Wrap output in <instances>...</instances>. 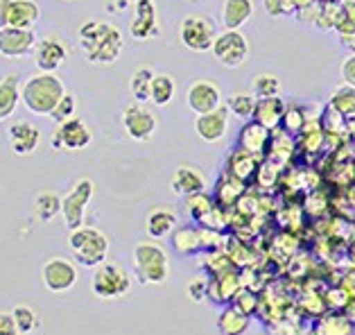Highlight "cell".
I'll return each mask as SVG.
<instances>
[{
    "instance_id": "6da1fadb",
    "label": "cell",
    "mask_w": 355,
    "mask_h": 335,
    "mask_svg": "<svg viewBox=\"0 0 355 335\" xmlns=\"http://www.w3.org/2000/svg\"><path fill=\"white\" fill-rule=\"evenodd\" d=\"M77 39H80V48L86 62L93 66L116 64L125 48L123 32L107 21H86L77 32Z\"/></svg>"
},
{
    "instance_id": "7a4b0ae2",
    "label": "cell",
    "mask_w": 355,
    "mask_h": 335,
    "mask_svg": "<svg viewBox=\"0 0 355 335\" xmlns=\"http://www.w3.org/2000/svg\"><path fill=\"white\" fill-rule=\"evenodd\" d=\"M64 96H66L64 82L55 73L32 75L21 89L23 105L37 116H50Z\"/></svg>"
},
{
    "instance_id": "3957f363",
    "label": "cell",
    "mask_w": 355,
    "mask_h": 335,
    "mask_svg": "<svg viewBox=\"0 0 355 335\" xmlns=\"http://www.w3.org/2000/svg\"><path fill=\"white\" fill-rule=\"evenodd\" d=\"M68 245H71L75 261L82 263L84 268H100L109 254L107 236L102 234V231L91 229V227H80V229L71 231Z\"/></svg>"
},
{
    "instance_id": "277c9868",
    "label": "cell",
    "mask_w": 355,
    "mask_h": 335,
    "mask_svg": "<svg viewBox=\"0 0 355 335\" xmlns=\"http://www.w3.org/2000/svg\"><path fill=\"white\" fill-rule=\"evenodd\" d=\"M134 268L143 283H166L170 274V261L166 249L157 243H138L134 249Z\"/></svg>"
},
{
    "instance_id": "5b68a950",
    "label": "cell",
    "mask_w": 355,
    "mask_h": 335,
    "mask_svg": "<svg viewBox=\"0 0 355 335\" xmlns=\"http://www.w3.org/2000/svg\"><path fill=\"white\" fill-rule=\"evenodd\" d=\"M215 23L204 14H188L179 23V39L193 53H209L215 44Z\"/></svg>"
},
{
    "instance_id": "8992f818",
    "label": "cell",
    "mask_w": 355,
    "mask_h": 335,
    "mask_svg": "<svg viewBox=\"0 0 355 335\" xmlns=\"http://www.w3.org/2000/svg\"><path fill=\"white\" fill-rule=\"evenodd\" d=\"M91 288L100 299H116L123 297L132 288V279L129 274L116 263H102L100 268H95Z\"/></svg>"
},
{
    "instance_id": "52a82bcc",
    "label": "cell",
    "mask_w": 355,
    "mask_h": 335,
    "mask_svg": "<svg viewBox=\"0 0 355 335\" xmlns=\"http://www.w3.org/2000/svg\"><path fill=\"white\" fill-rule=\"evenodd\" d=\"M213 55L227 68H240L249 57V41L240 30H224L215 37Z\"/></svg>"
},
{
    "instance_id": "ba28073f",
    "label": "cell",
    "mask_w": 355,
    "mask_h": 335,
    "mask_svg": "<svg viewBox=\"0 0 355 335\" xmlns=\"http://www.w3.org/2000/svg\"><path fill=\"white\" fill-rule=\"evenodd\" d=\"M91 197H93V182L91 179H80L62 200V216L71 231L82 227L84 216H86V206H89Z\"/></svg>"
},
{
    "instance_id": "9c48e42d",
    "label": "cell",
    "mask_w": 355,
    "mask_h": 335,
    "mask_svg": "<svg viewBox=\"0 0 355 335\" xmlns=\"http://www.w3.org/2000/svg\"><path fill=\"white\" fill-rule=\"evenodd\" d=\"M123 127L129 139L150 141L157 132V116L143 102H132L123 109Z\"/></svg>"
},
{
    "instance_id": "30bf717a",
    "label": "cell",
    "mask_w": 355,
    "mask_h": 335,
    "mask_svg": "<svg viewBox=\"0 0 355 335\" xmlns=\"http://www.w3.org/2000/svg\"><path fill=\"white\" fill-rule=\"evenodd\" d=\"M186 105L197 116L211 114V111L222 107V91H220L218 84L211 82V80H195L188 87Z\"/></svg>"
},
{
    "instance_id": "8fae6325",
    "label": "cell",
    "mask_w": 355,
    "mask_h": 335,
    "mask_svg": "<svg viewBox=\"0 0 355 335\" xmlns=\"http://www.w3.org/2000/svg\"><path fill=\"white\" fill-rule=\"evenodd\" d=\"M93 141L91 130L86 127L84 120L73 118L68 123H62L57 127V132L53 134V145L57 150H71V152H80L84 148H89Z\"/></svg>"
},
{
    "instance_id": "7c38bea8",
    "label": "cell",
    "mask_w": 355,
    "mask_h": 335,
    "mask_svg": "<svg viewBox=\"0 0 355 335\" xmlns=\"http://www.w3.org/2000/svg\"><path fill=\"white\" fill-rule=\"evenodd\" d=\"M37 32L19 30V28H3L0 30V55L7 59H19L30 55L37 48Z\"/></svg>"
},
{
    "instance_id": "4fadbf2b",
    "label": "cell",
    "mask_w": 355,
    "mask_h": 335,
    "mask_svg": "<svg viewBox=\"0 0 355 335\" xmlns=\"http://www.w3.org/2000/svg\"><path fill=\"white\" fill-rule=\"evenodd\" d=\"M129 32L138 41L154 39L159 34V14L154 0H141L134 5V16L129 21Z\"/></svg>"
},
{
    "instance_id": "5bb4252c",
    "label": "cell",
    "mask_w": 355,
    "mask_h": 335,
    "mask_svg": "<svg viewBox=\"0 0 355 335\" xmlns=\"http://www.w3.org/2000/svg\"><path fill=\"white\" fill-rule=\"evenodd\" d=\"M68 59V48L64 41L57 37H46L41 39L37 48H34V62H37L39 73H55L59 71Z\"/></svg>"
},
{
    "instance_id": "9a60e30c",
    "label": "cell",
    "mask_w": 355,
    "mask_h": 335,
    "mask_svg": "<svg viewBox=\"0 0 355 335\" xmlns=\"http://www.w3.org/2000/svg\"><path fill=\"white\" fill-rule=\"evenodd\" d=\"M43 283L50 292H66L75 286L77 268L66 259H50L43 265Z\"/></svg>"
},
{
    "instance_id": "2e32d148",
    "label": "cell",
    "mask_w": 355,
    "mask_h": 335,
    "mask_svg": "<svg viewBox=\"0 0 355 335\" xmlns=\"http://www.w3.org/2000/svg\"><path fill=\"white\" fill-rule=\"evenodd\" d=\"M229 130V109L220 107L211 111V114L197 116L195 120V132L202 141L206 143H220L224 139V134Z\"/></svg>"
},
{
    "instance_id": "e0dca14e",
    "label": "cell",
    "mask_w": 355,
    "mask_h": 335,
    "mask_svg": "<svg viewBox=\"0 0 355 335\" xmlns=\"http://www.w3.org/2000/svg\"><path fill=\"white\" fill-rule=\"evenodd\" d=\"M41 143V130L30 120H19L10 127V145L14 154L19 157H30Z\"/></svg>"
},
{
    "instance_id": "ac0fdd59",
    "label": "cell",
    "mask_w": 355,
    "mask_h": 335,
    "mask_svg": "<svg viewBox=\"0 0 355 335\" xmlns=\"http://www.w3.org/2000/svg\"><path fill=\"white\" fill-rule=\"evenodd\" d=\"M41 16V7L37 0H12L7 7V28L34 30Z\"/></svg>"
},
{
    "instance_id": "d6986e66",
    "label": "cell",
    "mask_w": 355,
    "mask_h": 335,
    "mask_svg": "<svg viewBox=\"0 0 355 335\" xmlns=\"http://www.w3.org/2000/svg\"><path fill=\"white\" fill-rule=\"evenodd\" d=\"M172 191H175L177 195H184V197L204 193L206 191V179L197 168L181 166L175 170V177H172Z\"/></svg>"
},
{
    "instance_id": "ffe728a7",
    "label": "cell",
    "mask_w": 355,
    "mask_h": 335,
    "mask_svg": "<svg viewBox=\"0 0 355 335\" xmlns=\"http://www.w3.org/2000/svg\"><path fill=\"white\" fill-rule=\"evenodd\" d=\"M285 102L281 98H265V100H258L256 105V114H254V120L258 125H263L265 130H276V127H281L283 123V116H285Z\"/></svg>"
},
{
    "instance_id": "44dd1931",
    "label": "cell",
    "mask_w": 355,
    "mask_h": 335,
    "mask_svg": "<svg viewBox=\"0 0 355 335\" xmlns=\"http://www.w3.org/2000/svg\"><path fill=\"white\" fill-rule=\"evenodd\" d=\"M254 16V0H224L222 23L227 30H240Z\"/></svg>"
},
{
    "instance_id": "7402d4cb",
    "label": "cell",
    "mask_w": 355,
    "mask_h": 335,
    "mask_svg": "<svg viewBox=\"0 0 355 335\" xmlns=\"http://www.w3.org/2000/svg\"><path fill=\"white\" fill-rule=\"evenodd\" d=\"M177 231V213L170 211L168 206H159L147 216V234L154 240H161Z\"/></svg>"
},
{
    "instance_id": "603a6c76",
    "label": "cell",
    "mask_w": 355,
    "mask_h": 335,
    "mask_svg": "<svg viewBox=\"0 0 355 335\" xmlns=\"http://www.w3.org/2000/svg\"><path fill=\"white\" fill-rule=\"evenodd\" d=\"M270 139H272L270 130H265L263 125H258L256 120H254V123H249V125L242 127V132H240V148L258 157V154L267 152Z\"/></svg>"
},
{
    "instance_id": "cb8c5ba5",
    "label": "cell",
    "mask_w": 355,
    "mask_h": 335,
    "mask_svg": "<svg viewBox=\"0 0 355 335\" xmlns=\"http://www.w3.org/2000/svg\"><path fill=\"white\" fill-rule=\"evenodd\" d=\"M21 100V89H19V75L10 73L0 80V120L10 118Z\"/></svg>"
},
{
    "instance_id": "d4e9b609",
    "label": "cell",
    "mask_w": 355,
    "mask_h": 335,
    "mask_svg": "<svg viewBox=\"0 0 355 335\" xmlns=\"http://www.w3.org/2000/svg\"><path fill=\"white\" fill-rule=\"evenodd\" d=\"M258 157L256 154H251L247 150H236L229 157V175L236 177L238 182H247V179H251L256 173H258Z\"/></svg>"
},
{
    "instance_id": "484cf974",
    "label": "cell",
    "mask_w": 355,
    "mask_h": 335,
    "mask_svg": "<svg viewBox=\"0 0 355 335\" xmlns=\"http://www.w3.org/2000/svg\"><path fill=\"white\" fill-rule=\"evenodd\" d=\"M242 290V281L236 272H222L215 277V281L211 283V295L215 297V302H231L233 297L238 295V292Z\"/></svg>"
},
{
    "instance_id": "4316f807",
    "label": "cell",
    "mask_w": 355,
    "mask_h": 335,
    "mask_svg": "<svg viewBox=\"0 0 355 335\" xmlns=\"http://www.w3.org/2000/svg\"><path fill=\"white\" fill-rule=\"evenodd\" d=\"M218 329L222 335H242L249 329V317L242 315L238 308H224L218 317Z\"/></svg>"
},
{
    "instance_id": "83f0119b",
    "label": "cell",
    "mask_w": 355,
    "mask_h": 335,
    "mask_svg": "<svg viewBox=\"0 0 355 335\" xmlns=\"http://www.w3.org/2000/svg\"><path fill=\"white\" fill-rule=\"evenodd\" d=\"M175 93H177V84L175 80H172L170 75L166 73H159V75H154V80H152V100L157 107H168L172 98H175Z\"/></svg>"
},
{
    "instance_id": "f1b7e54d",
    "label": "cell",
    "mask_w": 355,
    "mask_h": 335,
    "mask_svg": "<svg viewBox=\"0 0 355 335\" xmlns=\"http://www.w3.org/2000/svg\"><path fill=\"white\" fill-rule=\"evenodd\" d=\"M172 243H175V249L181 254H195L197 249H202L199 227H179L172 234Z\"/></svg>"
},
{
    "instance_id": "f546056e",
    "label": "cell",
    "mask_w": 355,
    "mask_h": 335,
    "mask_svg": "<svg viewBox=\"0 0 355 335\" xmlns=\"http://www.w3.org/2000/svg\"><path fill=\"white\" fill-rule=\"evenodd\" d=\"M152 80L154 73L150 68H138L132 75V82H129V89H132V96L136 102H150L152 100Z\"/></svg>"
},
{
    "instance_id": "4dcf8cb0",
    "label": "cell",
    "mask_w": 355,
    "mask_h": 335,
    "mask_svg": "<svg viewBox=\"0 0 355 335\" xmlns=\"http://www.w3.org/2000/svg\"><path fill=\"white\" fill-rule=\"evenodd\" d=\"M353 322L346 315H324L317 322V335H351Z\"/></svg>"
},
{
    "instance_id": "1f68e13d",
    "label": "cell",
    "mask_w": 355,
    "mask_h": 335,
    "mask_svg": "<svg viewBox=\"0 0 355 335\" xmlns=\"http://www.w3.org/2000/svg\"><path fill=\"white\" fill-rule=\"evenodd\" d=\"M256 105H258V100H256L254 93H236V96L229 98L227 109L236 118L249 120V118H254V114H256Z\"/></svg>"
},
{
    "instance_id": "d6a6232c",
    "label": "cell",
    "mask_w": 355,
    "mask_h": 335,
    "mask_svg": "<svg viewBox=\"0 0 355 335\" xmlns=\"http://www.w3.org/2000/svg\"><path fill=\"white\" fill-rule=\"evenodd\" d=\"M267 154H270V161L281 166V163L288 161L294 154V141L290 139V134H276L270 139L267 145Z\"/></svg>"
},
{
    "instance_id": "836d02e7",
    "label": "cell",
    "mask_w": 355,
    "mask_h": 335,
    "mask_svg": "<svg viewBox=\"0 0 355 335\" xmlns=\"http://www.w3.org/2000/svg\"><path fill=\"white\" fill-rule=\"evenodd\" d=\"M34 213L41 222H50L62 213V200L55 193H41L37 200H34Z\"/></svg>"
},
{
    "instance_id": "e575fe53",
    "label": "cell",
    "mask_w": 355,
    "mask_h": 335,
    "mask_svg": "<svg viewBox=\"0 0 355 335\" xmlns=\"http://www.w3.org/2000/svg\"><path fill=\"white\" fill-rule=\"evenodd\" d=\"M331 109L346 120L355 118V89H351V87L337 89L331 98Z\"/></svg>"
},
{
    "instance_id": "d590c367",
    "label": "cell",
    "mask_w": 355,
    "mask_h": 335,
    "mask_svg": "<svg viewBox=\"0 0 355 335\" xmlns=\"http://www.w3.org/2000/svg\"><path fill=\"white\" fill-rule=\"evenodd\" d=\"M186 209H188L190 218H193L195 222H202L215 209V202H213V197L204 191V193L186 197Z\"/></svg>"
},
{
    "instance_id": "8d00e7d4",
    "label": "cell",
    "mask_w": 355,
    "mask_h": 335,
    "mask_svg": "<svg viewBox=\"0 0 355 335\" xmlns=\"http://www.w3.org/2000/svg\"><path fill=\"white\" fill-rule=\"evenodd\" d=\"M251 89H254V96H256L258 100L279 98L281 82H279V77H276V75L263 73V75H256V77H254V84H251Z\"/></svg>"
},
{
    "instance_id": "74e56055",
    "label": "cell",
    "mask_w": 355,
    "mask_h": 335,
    "mask_svg": "<svg viewBox=\"0 0 355 335\" xmlns=\"http://www.w3.org/2000/svg\"><path fill=\"white\" fill-rule=\"evenodd\" d=\"M14 322H16V331H19V335H30L34 329H37V313L32 311L30 306H16L14 311Z\"/></svg>"
},
{
    "instance_id": "f35d334b",
    "label": "cell",
    "mask_w": 355,
    "mask_h": 335,
    "mask_svg": "<svg viewBox=\"0 0 355 335\" xmlns=\"http://www.w3.org/2000/svg\"><path fill=\"white\" fill-rule=\"evenodd\" d=\"M281 127L290 136L303 134V130H306V114H303L299 107H288V109H285V116H283Z\"/></svg>"
},
{
    "instance_id": "ab89813d",
    "label": "cell",
    "mask_w": 355,
    "mask_h": 335,
    "mask_svg": "<svg viewBox=\"0 0 355 335\" xmlns=\"http://www.w3.org/2000/svg\"><path fill=\"white\" fill-rule=\"evenodd\" d=\"M75 109H77L75 96H73V93H66V96H64L62 100H59V105L55 107L53 114H50V118H53L57 125L68 123V120H73V118H75Z\"/></svg>"
},
{
    "instance_id": "60d3db41",
    "label": "cell",
    "mask_w": 355,
    "mask_h": 335,
    "mask_svg": "<svg viewBox=\"0 0 355 335\" xmlns=\"http://www.w3.org/2000/svg\"><path fill=\"white\" fill-rule=\"evenodd\" d=\"M258 297L251 292L249 288H242L236 297H233V308H238V311L242 313V315H247V317H251L256 311H258Z\"/></svg>"
},
{
    "instance_id": "b9f144b4",
    "label": "cell",
    "mask_w": 355,
    "mask_h": 335,
    "mask_svg": "<svg viewBox=\"0 0 355 335\" xmlns=\"http://www.w3.org/2000/svg\"><path fill=\"white\" fill-rule=\"evenodd\" d=\"M256 177H258V184H261L263 188H272L281 179L279 166H276V163H272V161H267V163H263L261 168H258Z\"/></svg>"
},
{
    "instance_id": "7bdbcfd3",
    "label": "cell",
    "mask_w": 355,
    "mask_h": 335,
    "mask_svg": "<svg viewBox=\"0 0 355 335\" xmlns=\"http://www.w3.org/2000/svg\"><path fill=\"white\" fill-rule=\"evenodd\" d=\"M209 290H211V283L204 279H193L188 283V295L190 299H195V302H204Z\"/></svg>"
},
{
    "instance_id": "ee69618b",
    "label": "cell",
    "mask_w": 355,
    "mask_h": 335,
    "mask_svg": "<svg viewBox=\"0 0 355 335\" xmlns=\"http://www.w3.org/2000/svg\"><path fill=\"white\" fill-rule=\"evenodd\" d=\"M342 80H344L346 87L355 89V55L344 59V64H342Z\"/></svg>"
},
{
    "instance_id": "f6af8a7d",
    "label": "cell",
    "mask_w": 355,
    "mask_h": 335,
    "mask_svg": "<svg viewBox=\"0 0 355 335\" xmlns=\"http://www.w3.org/2000/svg\"><path fill=\"white\" fill-rule=\"evenodd\" d=\"M0 335H19L16 331V322L12 313L0 311Z\"/></svg>"
},
{
    "instance_id": "bcb514c9",
    "label": "cell",
    "mask_w": 355,
    "mask_h": 335,
    "mask_svg": "<svg viewBox=\"0 0 355 335\" xmlns=\"http://www.w3.org/2000/svg\"><path fill=\"white\" fill-rule=\"evenodd\" d=\"M315 3L317 0H283V7H285V14H297Z\"/></svg>"
},
{
    "instance_id": "7dc6e473",
    "label": "cell",
    "mask_w": 355,
    "mask_h": 335,
    "mask_svg": "<svg viewBox=\"0 0 355 335\" xmlns=\"http://www.w3.org/2000/svg\"><path fill=\"white\" fill-rule=\"evenodd\" d=\"M263 7L270 16H283L285 14L283 0H263Z\"/></svg>"
},
{
    "instance_id": "c3c4849f",
    "label": "cell",
    "mask_w": 355,
    "mask_h": 335,
    "mask_svg": "<svg viewBox=\"0 0 355 335\" xmlns=\"http://www.w3.org/2000/svg\"><path fill=\"white\" fill-rule=\"evenodd\" d=\"M342 10H344V16H346V19L355 23V0H344V3H342Z\"/></svg>"
},
{
    "instance_id": "681fc988",
    "label": "cell",
    "mask_w": 355,
    "mask_h": 335,
    "mask_svg": "<svg viewBox=\"0 0 355 335\" xmlns=\"http://www.w3.org/2000/svg\"><path fill=\"white\" fill-rule=\"evenodd\" d=\"M12 0H0V30L7 28V7H10Z\"/></svg>"
},
{
    "instance_id": "f907efd6",
    "label": "cell",
    "mask_w": 355,
    "mask_h": 335,
    "mask_svg": "<svg viewBox=\"0 0 355 335\" xmlns=\"http://www.w3.org/2000/svg\"><path fill=\"white\" fill-rule=\"evenodd\" d=\"M342 39V44L351 50V53L355 55V32H351V34H344V37H340Z\"/></svg>"
},
{
    "instance_id": "816d5d0a",
    "label": "cell",
    "mask_w": 355,
    "mask_h": 335,
    "mask_svg": "<svg viewBox=\"0 0 355 335\" xmlns=\"http://www.w3.org/2000/svg\"><path fill=\"white\" fill-rule=\"evenodd\" d=\"M319 5H342V0H317Z\"/></svg>"
},
{
    "instance_id": "f5cc1de1",
    "label": "cell",
    "mask_w": 355,
    "mask_h": 335,
    "mask_svg": "<svg viewBox=\"0 0 355 335\" xmlns=\"http://www.w3.org/2000/svg\"><path fill=\"white\" fill-rule=\"evenodd\" d=\"M125 3H129V5H136V3H141V0H125Z\"/></svg>"
}]
</instances>
